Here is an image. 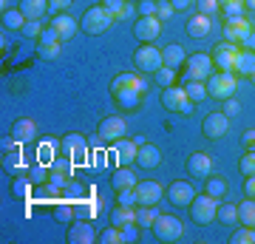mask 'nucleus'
Listing matches in <instances>:
<instances>
[{
    "label": "nucleus",
    "mask_w": 255,
    "mask_h": 244,
    "mask_svg": "<svg viewBox=\"0 0 255 244\" xmlns=\"http://www.w3.org/2000/svg\"><path fill=\"white\" fill-rule=\"evenodd\" d=\"M253 23H255V17H253Z\"/></svg>",
    "instance_id": "nucleus-63"
},
{
    "label": "nucleus",
    "mask_w": 255,
    "mask_h": 244,
    "mask_svg": "<svg viewBox=\"0 0 255 244\" xmlns=\"http://www.w3.org/2000/svg\"><path fill=\"white\" fill-rule=\"evenodd\" d=\"M37 136V125H34V119H17L14 125H11V139L17 145L23 142H31Z\"/></svg>",
    "instance_id": "nucleus-24"
},
{
    "label": "nucleus",
    "mask_w": 255,
    "mask_h": 244,
    "mask_svg": "<svg viewBox=\"0 0 255 244\" xmlns=\"http://www.w3.org/2000/svg\"><path fill=\"white\" fill-rule=\"evenodd\" d=\"M238 51H241V48H238L236 43H230V40H227V43H221L219 48L213 51V65H216L219 71H233V68H236Z\"/></svg>",
    "instance_id": "nucleus-14"
},
{
    "label": "nucleus",
    "mask_w": 255,
    "mask_h": 244,
    "mask_svg": "<svg viewBox=\"0 0 255 244\" xmlns=\"http://www.w3.org/2000/svg\"><path fill=\"white\" fill-rule=\"evenodd\" d=\"M156 9H159L156 0H142L139 3V14H156Z\"/></svg>",
    "instance_id": "nucleus-53"
},
{
    "label": "nucleus",
    "mask_w": 255,
    "mask_h": 244,
    "mask_svg": "<svg viewBox=\"0 0 255 244\" xmlns=\"http://www.w3.org/2000/svg\"><path fill=\"white\" fill-rule=\"evenodd\" d=\"M28 190H31V179H28V173H26V176H17V179L11 182V193H14L17 199H26Z\"/></svg>",
    "instance_id": "nucleus-39"
},
{
    "label": "nucleus",
    "mask_w": 255,
    "mask_h": 244,
    "mask_svg": "<svg viewBox=\"0 0 255 244\" xmlns=\"http://www.w3.org/2000/svg\"><path fill=\"white\" fill-rule=\"evenodd\" d=\"M224 114H227V117H238V114H241V102H238L236 97L224 100Z\"/></svg>",
    "instance_id": "nucleus-50"
},
{
    "label": "nucleus",
    "mask_w": 255,
    "mask_h": 244,
    "mask_svg": "<svg viewBox=\"0 0 255 244\" xmlns=\"http://www.w3.org/2000/svg\"><path fill=\"white\" fill-rule=\"evenodd\" d=\"M173 11L176 9H173V3H170V0H159V9H156V17H159V20H167Z\"/></svg>",
    "instance_id": "nucleus-49"
},
{
    "label": "nucleus",
    "mask_w": 255,
    "mask_h": 244,
    "mask_svg": "<svg viewBox=\"0 0 255 244\" xmlns=\"http://www.w3.org/2000/svg\"><path fill=\"white\" fill-rule=\"evenodd\" d=\"M190 216H193V222H199V225L216 222V219H219V199L210 196V193L196 196V199L190 202Z\"/></svg>",
    "instance_id": "nucleus-4"
},
{
    "label": "nucleus",
    "mask_w": 255,
    "mask_h": 244,
    "mask_svg": "<svg viewBox=\"0 0 255 244\" xmlns=\"http://www.w3.org/2000/svg\"><path fill=\"white\" fill-rule=\"evenodd\" d=\"M184 28H187V37L201 40V37H207L210 31H213V17H207V14H196V17H190L187 23H184Z\"/></svg>",
    "instance_id": "nucleus-22"
},
{
    "label": "nucleus",
    "mask_w": 255,
    "mask_h": 244,
    "mask_svg": "<svg viewBox=\"0 0 255 244\" xmlns=\"http://www.w3.org/2000/svg\"><path fill=\"white\" fill-rule=\"evenodd\" d=\"M219 219L224 225H238V205H219Z\"/></svg>",
    "instance_id": "nucleus-38"
},
{
    "label": "nucleus",
    "mask_w": 255,
    "mask_h": 244,
    "mask_svg": "<svg viewBox=\"0 0 255 244\" xmlns=\"http://www.w3.org/2000/svg\"><path fill=\"white\" fill-rule=\"evenodd\" d=\"M159 162H162V151L156 148V145H139L136 151V165H142L145 171H150V168H159Z\"/></svg>",
    "instance_id": "nucleus-23"
},
{
    "label": "nucleus",
    "mask_w": 255,
    "mask_h": 244,
    "mask_svg": "<svg viewBox=\"0 0 255 244\" xmlns=\"http://www.w3.org/2000/svg\"><path fill=\"white\" fill-rule=\"evenodd\" d=\"M159 31H162V20L156 17V14H142V17L133 23V34H136V40H142V43H153L156 37H159Z\"/></svg>",
    "instance_id": "nucleus-11"
},
{
    "label": "nucleus",
    "mask_w": 255,
    "mask_h": 244,
    "mask_svg": "<svg viewBox=\"0 0 255 244\" xmlns=\"http://www.w3.org/2000/svg\"><path fill=\"white\" fill-rule=\"evenodd\" d=\"M253 233H255V227H253Z\"/></svg>",
    "instance_id": "nucleus-62"
},
{
    "label": "nucleus",
    "mask_w": 255,
    "mask_h": 244,
    "mask_svg": "<svg viewBox=\"0 0 255 244\" xmlns=\"http://www.w3.org/2000/svg\"><path fill=\"white\" fill-rule=\"evenodd\" d=\"M201 131H204L207 139H221V136H227V131H230V117L224 114V111H213V114L204 117Z\"/></svg>",
    "instance_id": "nucleus-12"
},
{
    "label": "nucleus",
    "mask_w": 255,
    "mask_h": 244,
    "mask_svg": "<svg viewBox=\"0 0 255 244\" xmlns=\"http://www.w3.org/2000/svg\"><path fill=\"white\" fill-rule=\"evenodd\" d=\"M85 151H88V145H85V136L82 134H65L63 136V154L68 156V159H82L85 156Z\"/></svg>",
    "instance_id": "nucleus-19"
},
{
    "label": "nucleus",
    "mask_w": 255,
    "mask_h": 244,
    "mask_svg": "<svg viewBox=\"0 0 255 244\" xmlns=\"http://www.w3.org/2000/svg\"><path fill=\"white\" fill-rule=\"evenodd\" d=\"M6 165H9L11 171L23 165V162H20V151H17V148H6Z\"/></svg>",
    "instance_id": "nucleus-51"
},
{
    "label": "nucleus",
    "mask_w": 255,
    "mask_h": 244,
    "mask_svg": "<svg viewBox=\"0 0 255 244\" xmlns=\"http://www.w3.org/2000/svg\"><path fill=\"white\" fill-rule=\"evenodd\" d=\"M244 193L250 196V199H255V176H247V182H244Z\"/></svg>",
    "instance_id": "nucleus-56"
},
{
    "label": "nucleus",
    "mask_w": 255,
    "mask_h": 244,
    "mask_svg": "<svg viewBox=\"0 0 255 244\" xmlns=\"http://www.w3.org/2000/svg\"><path fill=\"white\" fill-rule=\"evenodd\" d=\"M97 242H100V244H122V242H125V233H122V227L111 225L108 230H102V233L97 236Z\"/></svg>",
    "instance_id": "nucleus-33"
},
{
    "label": "nucleus",
    "mask_w": 255,
    "mask_h": 244,
    "mask_svg": "<svg viewBox=\"0 0 255 244\" xmlns=\"http://www.w3.org/2000/svg\"><path fill=\"white\" fill-rule=\"evenodd\" d=\"M122 233H125V242H136L139 225H128V227H122Z\"/></svg>",
    "instance_id": "nucleus-54"
},
{
    "label": "nucleus",
    "mask_w": 255,
    "mask_h": 244,
    "mask_svg": "<svg viewBox=\"0 0 255 244\" xmlns=\"http://www.w3.org/2000/svg\"><path fill=\"white\" fill-rule=\"evenodd\" d=\"M111 94H114V100H117L119 108H136L142 97H145V82L139 80L136 74H119L117 80L111 82Z\"/></svg>",
    "instance_id": "nucleus-1"
},
{
    "label": "nucleus",
    "mask_w": 255,
    "mask_h": 244,
    "mask_svg": "<svg viewBox=\"0 0 255 244\" xmlns=\"http://www.w3.org/2000/svg\"><path fill=\"white\" fill-rule=\"evenodd\" d=\"M105 162H108L105 151H97V154H94V168H97V171H102V168H105Z\"/></svg>",
    "instance_id": "nucleus-55"
},
{
    "label": "nucleus",
    "mask_w": 255,
    "mask_h": 244,
    "mask_svg": "<svg viewBox=\"0 0 255 244\" xmlns=\"http://www.w3.org/2000/svg\"><path fill=\"white\" fill-rule=\"evenodd\" d=\"M136 151H139V145L133 139H119V142H114V162L117 165L136 162Z\"/></svg>",
    "instance_id": "nucleus-20"
},
{
    "label": "nucleus",
    "mask_w": 255,
    "mask_h": 244,
    "mask_svg": "<svg viewBox=\"0 0 255 244\" xmlns=\"http://www.w3.org/2000/svg\"><path fill=\"white\" fill-rule=\"evenodd\" d=\"M173 68H159V71H156V82H159V85H162V88H170V85H173Z\"/></svg>",
    "instance_id": "nucleus-46"
},
{
    "label": "nucleus",
    "mask_w": 255,
    "mask_h": 244,
    "mask_svg": "<svg viewBox=\"0 0 255 244\" xmlns=\"http://www.w3.org/2000/svg\"><path fill=\"white\" fill-rule=\"evenodd\" d=\"M187 60V54H184V48L179 43H170V45H164V51H162V63L164 68H179V65Z\"/></svg>",
    "instance_id": "nucleus-27"
},
{
    "label": "nucleus",
    "mask_w": 255,
    "mask_h": 244,
    "mask_svg": "<svg viewBox=\"0 0 255 244\" xmlns=\"http://www.w3.org/2000/svg\"><path fill=\"white\" fill-rule=\"evenodd\" d=\"M244 45L250 48V51H255V28H253V34H250V37L244 40Z\"/></svg>",
    "instance_id": "nucleus-59"
},
{
    "label": "nucleus",
    "mask_w": 255,
    "mask_h": 244,
    "mask_svg": "<svg viewBox=\"0 0 255 244\" xmlns=\"http://www.w3.org/2000/svg\"><path fill=\"white\" fill-rule=\"evenodd\" d=\"M196 3H199V14H207V17H213L221 9L219 0H196Z\"/></svg>",
    "instance_id": "nucleus-45"
},
{
    "label": "nucleus",
    "mask_w": 255,
    "mask_h": 244,
    "mask_svg": "<svg viewBox=\"0 0 255 244\" xmlns=\"http://www.w3.org/2000/svg\"><path fill=\"white\" fill-rule=\"evenodd\" d=\"M94 239H97V233H94V227L88 225V219L71 222V227H68V242L71 244H91Z\"/></svg>",
    "instance_id": "nucleus-18"
},
{
    "label": "nucleus",
    "mask_w": 255,
    "mask_h": 244,
    "mask_svg": "<svg viewBox=\"0 0 255 244\" xmlns=\"http://www.w3.org/2000/svg\"><path fill=\"white\" fill-rule=\"evenodd\" d=\"M207 185H204V193H210V196H216V199H221L224 193H227V179L224 176H207Z\"/></svg>",
    "instance_id": "nucleus-32"
},
{
    "label": "nucleus",
    "mask_w": 255,
    "mask_h": 244,
    "mask_svg": "<svg viewBox=\"0 0 255 244\" xmlns=\"http://www.w3.org/2000/svg\"><path fill=\"white\" fill-rule=\"evenodd\" d=\"M244 145H247V148H250V145H255V128L244 134Z\"/></svg>",
    "instance_id": "nucleus-57"
},
{
    "label": "nucleus",
    "mask_w": 255,
    "mask_h": 244,
    "mask_svg": "<svg viewBox=\"0 0 255 244\" xmlns=\"http://www.w3.org/2000/svg\"><path fill=\"white\" fill-rule=\"evenodd\" d=\"M114 23H117V17H114L105 6H91V9L82 14V20H80L82 31H88V34H105Z\"/></svg>",
    "instance_id": "nucleus-2"
},
{
    "label": "nucleus",
    "mask_w": 255,
    "mask_h": 244,
    "mask_svg": "<svg viewBox=\"0 0 255 244\" xmlns=\"http://www.w3.org/2000/svg\"><path fill=\"white\" fill-rule=\"evenodd\" d=\"M233 74H236V77H253L255 74V51L241 48L238 57H236V68H233Z\"/></svg>",
    "instance_id": "nucleus-26"
},
{
    "label": "nucleus",
    "mask_w": 255,
    "mask_h": 244,
    "mask_svg": "<svg viewBox=\"0 0 255 244\" xmlns=\"http://www.w3.org/2000/svg\"><path fill=\"white\" fill-rule=\"evenodd\" d=\"M111 225H117V227L136 225V210L125 208V205H117V208H114V213H111Z\"/></svg>",
    "instance_id": "nucleus-29"
},
{
    "label": "nucleus",
    "mask_w": 255,
    "mask_h": 244,
    "mask_svg": "<svg viewBox=\"0 0 255 244\" xmlns=\"http://www.w3.org/2000/svg\"><path fill=\"white\" fill-rule=\"evenodd\" d=\"M100 139L102 142H119V139H125L128 134V125H125V119L122 117H105L100 122Z\"/></svg>",
    "instance_id": "nucleus-13"
},
{
    "label": "nucleus",
    "mask_w": 255,
    "mask_h": 244,
    "mask_svg": "<svg viewBox=\"0 0 255 244\" xmlns=\"http://www.w3.org/2000/svg\"><path fill=\"white\" fill-rule=\"evenodd\" d=\"M244 3H247V6H250L253 11H255V0H244Z\"/></svg>",
    "instance_id": "nucleus-60"
},
{
    "label": "nucleus",
    "mask_w": 255,
    "mask_h": 244,
    "mask_svg": "<svg viewBox=\"0 0 255 244\" xmlns=\"http://www.w3.org/2000/svg\"><path fill=\"white\" fill-rule=\"evenodd\" d=\"M133 63H136L139 71H147V74H156L162 68V48H156V45H142L136 54H133Z\"/></svg>",
    "instance_id": "nucleus-7"
},
{
    "label": "nucleus",
    "mask_w": 255,
    "mask_h": 244,
    "mask_svg": "<svg viewBox=\"0 0 255 244\" xmlns=\"http://www.w3.org/2000/svg\"><path fill=\"white\" fill-rule=\"evenodd\" d=\"M102 6H105V9H108L117 20H122V11H125L128 0H102Z\"/></svg>",
    "instance_id": "nucleus-44"
},
{
    "label": "nucleus",
    "mask_w": 255,
    "mask_h": 244,
    "mask_svg": "<svg viewBox=\"0 0 255 244\" xmlns=\"http://www.w3.org/2000/svg\"><path fill=\"white\" fill-rule=\"evenodd\" d=\"M213 156L210 154H193V156H187V173L190 176H196V179H207L210 173H213Z\"/></svg>",
    "instance_id": "nucleus-17"
},
{
    "label": "nucleus",
    "mask_w": 255,
    "mask_h": 244,
    "mask_svg": "<svg viewBox=\"0 0 255 244\" xmlns=\"http://www.w3.org/2000/svg\"><path fill=\"white\" fill-rule=\"evenodd\" d=\"M74 216H77L74 205H57V208H54V219H57V222H74Z\"/></svg>",
    "instance_id": "nucleus-43"
},
{
    "label": "nucleus",
    "mask_w": 255,
    "mask_h": 244,
    "mask_svg": "<svg viewBox=\"0 0 255 244\" xmlns=\"http://www.w3.org/2000/svg\"><path fill=\"white\" fill-rule=\"evenodd\" d=\"M74 210H77V219H94V216H100L102 199L97 196V199H88V202H77Z\"/></svg>",
    "instance_id": "nucleus-30"
},
{
    "label": "nucleus",
    "mask_w": 255,
    "mask_h": 244,
    "mask_svg": "<svg viewBox=\"0 0 255 244\" xmlns=\"http://www.w3.org/2000/svg\"><path fill=\"white\" fill-rule=\"evenodd\" d=\"M184 91H187V97H190L193 102H201V100H207L210 94H207V85L204 82H196V80H187L184 82Z\"/></svg>",
    "instance_id": "nucleus-34"
},
{
    "label": "nucleus",
    "mask_w": 255,
    "mask_h": 244,
    "mask_svg": "<svg viewBox=\"0 0 255 244\" xmlns=\"http://www.w3.org/2000/svg\"><path fill=\"white\" fill-rule=\"evenodd\" d=\"M156 208L153 205H139V210H136V225L139 227H153V222H156Z\"/></svg>",
    "instance_id": "nucleus-35"
},
{
    "label": "nucleus",
    "mask_w": 255,
    "mask_h": 244,
    "mask_svg": "<svg viewBox=\"0 0 255 244\" xmlns=\"http://www.w3.org/2000/svg\"><path fill=\"white\" fill-rule=\"evenodd\" d=\"M3 26L6 28H23L26 26V14L20 9H6L3 11Z\"/></svg>",
    "instance_id": "nucleus-36"
},
{
    "label": "nucleus",
    "mask_w": 255,
    "mask_h": 244,
    "mask_svg": "<svg viewBox=\"0 0 255 244\" xmlns=\"http://www.w3.org/2000/svg\"><path fill=\"white\" fill-rule=\"evenodd\" d=\"M43 28L46 26H40V20H26V26L20 28V31H23L26 37H40L43 34Z\"/></svg>",
    "instance_id": "nucleus-48"
},
{
    "label": "nucleus",
    "mask_w": 255,
    "mask_h": 244,
    "mask_svg": "<svg viewBox=\"0 0 255 244\" xmlns=\"http://www.w3.org/2000/svg\"><path fill=\"white\" fill-rule=\"evenodd\" d=\"M250 80H253V82H255V74H253V77H250Z\"/></svg>",
    "instance_id": "nucleus-61"
},
{
    "label": "nucleus",
    "mask_w": 255,
    "mask_h": 244,
    "mask_svg": "<svg viewBox=\"0 0 255 244\" xmlns=\"http://www.w3.org/2000/svg\"><path fill=\"white\" fill-rule=\"evenodd\" d=\"M117 205H125V208H136V190H117Z\"/></svg>",
    "instance_id": "nucleus-42"
},
{
    "label": "nucleus",
    "mask_w": 255,
    "mask_h": 244,
    "mask_svg": "<svg viewBox=\"0 0 255 244\" xmlns=\"http://www.w3.org/2000/svg\"><path fill=\"white\" fill-rule=\"evenodd\" d=\"M162 105L167 111H173V114H190V111H193V100L187 97L184 85H182V88H179V85L164 88L162 91Z\"/></svg>",
    "instance_id": "nucleus-5"
},
{
    "label": "nucleus",
    "mask_w": 255,
    "mask_h": 244,
    "mask_svg": "<svg viewBox=\"0 0 255 244\" xmlns=\"http://www.w3.org/2000/svg\"><path fill=\"white\" fill-rule=\"evenodd\" d=\"M136 173L130 171L128 165H117V171H114V176H111V185H114V190H128V188H136Z\"/></svg>",
    "instance_id": "nucleus-25"
},
{
    "label": "nucleus",
    "mask_w": 255,
    "mask_h": 244,
    "mask_svg": "<svg viewBox=\"0 0 255 244\" xmlns=\"http://www.w3.org/2000/svg\"><path fill=\"white\" fill-rule=\"evenodd\" d=\"M238 222L247 225V227H255V199L247 196V199L238 205Z\"/></svg>",
    "instance_id": "nucleus-31"
},
{
    "label": "nucleus",
    "mask_w": 255,
    "mask_h": 244,
    "mask_svg": "<svg viewBox=\"0 0 255 244\" xmlns=\"http://www.w3.org/2000/svg\"><path fill=\"white\" fill-rule=\"evenodd\" d=\"M236 91H238V80H236L233 71L210 74V80H207V94L210 97H216V100H230Z\"/></svg>",
    "instance_id": "nucleus-3"
},
{
    "label": "nucleus",
    "mask_w": 255,
    "mask_h": 244,
    "mask_svg": "<svg viewBox=\"0 0 255 244\" xmlns=\"http://www.w3.org/2000/svg\"><path fill=\"white\" fill-rule=\"evenodd\" d=\"M48 173H51V168H48L46 162H43V165H34V168H28V179H31V185H46V182H48Z\"/></svg>",
    "instance_id": "nucleus-37"
},
{
    "label": "nucleus",
    "mask_w": 255,
    "mask_h": 244,
    "mask_svg": "<svg viewBox=\"0 0 255 244\" xmlns=\"http://www.w3.org/2000/svg\"><path fill=\"white\" fill-rule=\"evenodd\" d=\"M238 168H241V173H244V176H255V154H253V151H247Z\"/></svg>",
    "instance_id": "nucleus-47"
},
{
    "label": "nucleus",
    "mask_w": 255,
    "mask_h": 244,
    "mask_svg": "<svg viewBox=\"0 0 255 244\" xmlns=\"http://www.w3.org/2000/svg\"><path fill=\"white\" fill-rule=\"evenodd\" d=\"M230 242H233V244H253L255 242V233H253V227H238V230H236V233H233V236H230Z\"/></svg>",
    "instance_id": "nucleus-41"
},
{
    "label": "nucleus",
    "mask_w": 255,
    "mask_h": 244,
    "mask_svg": "<svg viewBox=\"0 0 255 244\" xmlns=\"http://www.w3.org/2000/svg\"><path fill=\"white\" fill-rule=\"evenodd\" d=\"M221 3V9H224V14L227 17H238V14H244V0H219Z\"/></svg>",
    "instance_id": "nucleus-40"
},
{
    "label": "nucleus",
    "mask_w": 255,
    "mask_h": 244,
    "mask_svg": "<svg viewBox=\"0 0 255 244\" xmlns=\"http://www.w3.org/2000/svg\"><path fill=\"white\" fill-rule=\"evenodd\" d=\"M60 34H57L51 26L43 28V34H40V45H37V54L43 57V60H54V57H60Z\"/></svg>",
    "instance_id": "nucleus-16"
},
{
    "label": "nucleus",
    "mask_w": 255,
    "mask_h": 244,
    "mask_svg": "<svg viewBox=\"0 0 255 244\" xmlns=\"http://www.w3.org/2000/svg\"><path fill=\"white\" fill-rule=\"evenodd\" d=\"M71 3L74 0H48V9H51V14H60V11H65Z\"/></svg>",
    "instance_id": "nucleus-52"
},
{
    "label": "nucleus",
    "mask_w": 255,
    "mask_h": 244,
    "mask_svg": "<svg viewBox=\"0 0 255 244\" xmlns=\"http://www.w3.org/2000/svg\"><path fill=\"white\" fill-rule=\"evenodd\" d=\"M20 11L26 20H40L48 11V0H20Z\"/></svg>",
    "instance_id": "nucleus-28"
},
{
    "label": "nucleus",
    "mask_w": 255,
    "mask_h": 244,
    "mask_svg": "<svg viewBox=\"0 0 255 244\" xmlns=\"http://www.w3.org/2000/svg\"><path fill=\"white\" fill-rule=\"evenodd\" d=\"M170 3H173L176 11H182V9H187V3H190V0H170Z\"/></svg>",
    "instance_id": "nucleus-58"
},
{
    "label": "nucleus",
    "mask_w": 255,
    "mask_h": 244,
    "mask_svg": "<svg viewBox=\"0 0 255 244\" xmlns=\"http://www.w3.org/2000/svg\"><path fill=\"white\" fill-rule=\"evenodd\" d=\"M250 34H253V23H250L244 14H238V17H227V23H224V37H227L230 43L244 45V40Z\"/></svg>",
    "instance_id": "nucleus-8"
},
{
    "label": "nucleus",
    "mask_w": 255,
    "mask_h": 244,
    "mask_svg": "<svg viewBox=\"0 0 255 244\" xmlns=\"http://www.w3.org/2000/svg\"><path fill=\"white\" fill-rule=\"evenodd\" d=\"M210 68H216L210 54H190V57H187V80L207 82L210 80ZM187 80H184V82H187Z\"/></svg>",
    "instance_id": "nucleus-9"
},
{
    "label": "nucleus",
    "mask_w": 255,
    "mask_h": 244,
    "mask_svg": "<svg viewBox=\"0 0 255 244\" xmlns=\"http://www.w3.org/2000/svg\"><path fill=\"white\" fill-rule=\"evenodd\" d=\"M167 199L173 208H190V202L196 199V190H193V182L187 179H176L170 188H167Z\"/></svg>",
    "instance_id": "nucleus-10"
},
{
    "label": "nucleus",
    "mask_w": 255,
    "mask_h": 244,
    "mask_svg": "<svg viewBox=\"0 0 255 244\" xmlns=\"http://www.w3.org/2000/svg\"><path fill=\"white\" fill-rule=\"evenodd\" d=\"M136 205H159V199H162V185L156 179H142L136 182Z\"/></svg>",
    "instance_id": "nucleus-15"
},
{
    "label": "nucleus",
    "mask_w": 255,
    "mask_h": 244,
    "mask_svg": "<svg viewBox=\"0 0 255 244\" xmlns=\"http://www.w3.org/2000/svg\"><path fill=\"white\" fill-rule=\"evenodd\" d=\"M153 236L159 239V242H176V239H182V219H176V216H156V222H153Z\"/></svg>",
    "instance_id": "nucleus-6"
},
{
    "label": "nucleus",
    "mask_w": 255,
    "mask_h": 244,
    "mask_svg": "<svg viewBox=\"0 0 255 244\" xmlns=\"http://www.w3.org/2000/svg\"><path fill=\"white\" fill-rule=\"evenodd\" d=\"M77 26H80V23H77L71 14H65V11H60V14L51 17V28L60 34V40H71V37L77 34Z\"/></svg>",
    "instance_id": "nucleus-21"
}]
</instances>
